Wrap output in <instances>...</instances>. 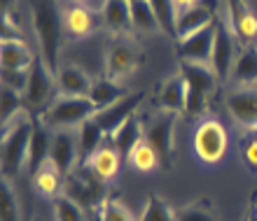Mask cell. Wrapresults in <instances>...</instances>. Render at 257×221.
<instances>
[{
  "label": "cell",
  "mask_w": 257,
  "mask_h": 221,
  "mask_svg": "<svg viewBox=\"0 0 257 221\" xmlns=\"http://www.w3.org/2000/svg\"><path fill=\"white\" fill-rule=\"evenodd\" d=\"M87 212L77 205L75 200H70L68 196H56L54 198V219L56 221H87Z\"/></svg>",
  "instance_id": "e575fe53"
},
{
  "label": "cell",
  "mask_w": 257,
  "mask_h": 221,
  "mask_svg": "<svg viewBox=\"0 0 257 221\" xmlns=\"http://www.w3.org/2000/svg\"><path fill=\"white\" fill-rule=\"evenodd\" d=\"M96 114L94 102L89 98H73V96H59L56 100L49 102V108L42 114H38L49 128L56 130H68V128L77 126L80 128L87 119Z\"/></svg>",
  "instance_id": "277c9868"
},
{
  "label": "cell",
  "mask_w": 257,
  "mask_h": 221,
  "mask_svg": "<svg viewBox=\"0 0 257 221\" xmlns=\"http://www.w3.org/2000/svg\"><path fill=\"white\" fill-rule=\"evenodd\" d=\"M131 26L136 30H141V33H152V30L159 28L150 0H134L131 2Z\"/></svg>",
  "instance_id": "f546056e"
},
{
  "label": "cell",
  "mask_w": 257,
  "mask_h": 221,
  "mask_svg": "<svg viewBox=\"0 0 257 221\" xmlns=\"http://www.w3.org/2000/svg\"><path fill=\"white\" fill-rule=\"evenodd\" d=\"M98 221H136V219L119 200L108 198L98 210Z\"/></svg>",
  "instance_id": "8d00e7d4"
},
{
  "label": "cell",
  "mask_w": 257,
  "mask_h": 221,
  "mask_svg": "<svg viewBox=\"0 0 257 221\" xmlns=\"http://www.w3.org/2000/svg\"><path fill=\"white\" fill-rule=\"evenodd\" d=\"M173 2H176L178 12H180V10H187V7H194L196 2H199V0H173Z\"/></svg>",
  "instance_id": "60d3db41"
},
{
  "label": "cell",
  "mask_w": 257,
  "mask_h": 221,
  "mask_svg": "<svg viewBox=\"0 0 257 221\" xmlns=\"http://www.w3.org/2000/svg\"><path fill=\"white\" fill-rule=\"evenodd\" d=\"M213 44H215V24L203 28L199 33L178 40V58L180 63H210L213 56Z\"/></svg>",
  "instance_id": "8fae6325"
},
{
  "label": "cell",
  "mask_w": 257,
  "mask_h": 221,
  "mask_svg": "<svg viewBox=\"0 0 257 221\" xmlns=\"http://www.w3.org/2000/svg\"><path fill=\"white\" fill-rule=\"evenodd\" d=\"M126 2H134V0H126Z\"/></svg>",
  "instance_id": "bcb514c9"
},
{
  "label": "cell",
  "mask_w": 257,
  "mask_h": 221,
  "mask_svg": "<svg viewBox=\"0 0 257 221\" xmlns=\"http://www.w3.org/2000/svg\"><path fill=\"white\" fill-rule=\"evenodd\" d=\"M3 112H0V124H3V128L12 126L14 119L19 116L21 112H24V96L17 94V91H12V88L3 86Z\"/></svg>",
  "instance_id": "4dcf8cb0"
},
{
  "label": "cell",
  "mask_w": 257,
  "mask_h": 221,
  "mask_svg": "<svg viewBox=\"0 0 257 221\" xmlns=\"http://www.w3.org/2000/svg\"><path fill=\"white\" fill-rule=\"evenodd\" d=\"M14 0H3V14H12Z\"/></svg>",
  "instance_id": "7bdbcfd3"
},
{
  "label": "cell",
  "mask_w": 257,
  "mask_h": 221,
  "mask_svg": "<svg viewBox=\"0 0 257 221\" xmlns=\"http://www.w3.org/2000/svg\"><path fill=\"white\" fill-rule=\"evenodd\" d=\"M159 108L164 112L173 114H180L187 110V86H185V80L180 72L164 82L162 91H159Z\"/></svg>",
  "instance_id": "44dd1931"
},
{
  "label": "cell",
  "mask_w": 257,
  "mask_h": 221,
  "mask_svg": "<svg viewBox=\"0 0 257 221\" xmlns=\"http://www.w3.org/2000/svg\"><path fill=\"white\" fill-rule=\"evenodd\" d=\"M0 221H19V205H17V196L7 177L0 182Z\"/></svg>",
  "instance_id": "836d02e7"
},
{
  "label": "cell",
  "mask_w": 257,
  "mask_h": 221,
  "mask_svg": "<svg viewBox=\"0 0 257 221\" xmlns=\"http://www.w3.org/2000/svg\"><path fill=\"white\" fill-rule=\"evenodd\" d=\"M56 84H59L61 96L89 98V91H91L94 80H91V77H89L82 68H77V66H63L61 72H59V77H56Z\"/></svg>",
  "instance_id": "d6986e66"
},
{
  "label": "cell",
  "mask_w": 257,
  "mask_h": 221,
  "mask_svg": "<svg viewBox=\"0 0 257 221\" xmlns=\"http://www.w3.org/2000/svg\"><path fill=\"white\" fill-rule=\"evenodd\" d=\"M103 140H105V130L98 126V121L94 116L84 121L77 128V154H80V161L87 163L103 147Z\"/></svg>",
  "instance_id": "7402d4cb"
},
{
  "label": "cell",
  "mask_w": 257,
  "mask_h": 221,
  "mask_svg": "<svg viewBox=\"0 0 257 221\" xmlns=\"http://www.w3.org/2000/svg\"><path fill=\"white\" fill-rule=\"evenodd\" d=\"M63 180H66V177H63L52 163H47V166L33 177L35 188H38L42 196H52V198L63 194Z\"/></svg>",
  "instance_id": "f1b7e54d"
},
{
  "label": "cell",
  "mask_w": 257,
  "mask_h": 221,
  "mask_svg": "<svg viewBox=\"0 0 257 221\" xmlns=\"http://www.w3.org/2000/svg\"><path fill=\"white\" fill-rule=\"evenodd\" d=\"M101 16L105 28L112 30L115 35L126 33L134 28L131 26V2H126V0H105Z\"/></svg>",
  "instance_id": "603a6c76"
},
{
  "label": "cell",
  "mask_w": 257,
  "mask_h": 221,
  "mask_svg": "<svg viewBox=\"0 0 257 221\" xmlns=\"http://www.w3.org/2000/svg\"><path fill=\"white\" fill-rule=\"evenodd\" d=\"M87 166L91 168L98 177H103L105 182H110L117 172H119V166H122V154H119L115 147H101L87 161Z\"/></svg>",
  "instance_id": "484cf974"
},
{
  "label": "cell",
  "mask_w": 257,
  "mask_h": 221,
  "mask_svg": "<svg viewBox=\"0 0 257 221\" xmlns=\"http://www.w3.org/2000/svg\"><path fill=\"white\" fill-rule=\"evenodd\" d=\"M227 108L231 116L245 128H257V91L255 88H241L227 98Z\"/></svg>",
  "instance_id": "ac0fdd59"
},
{
  "label": "cell",
  "mask_w": 257,
  "mask_h": 221,
  "mask_svg": "<svg viewBox=\"0 0 257 221\" xmlns=\"http://www.w3.org/2000/svg\"><path fill=\"white\" fill-rule=\"evenodd\" d=\"M124 96H126V91L122 88L119 82L103 77V80H94L91 91H89V100L94 102L96 112H101V110H108L110 105H115L117 100H122Z\"/></svg>",
  "instance_id": "d4e9b609"
},
{
  "label": "cell",
  "mask_w": 257,
  "mask_h": 221,
  "mask_svg": "<svg viewBox=\"0 0 257 221\" xmlns=\"http://www.w3.org/2000/svg\"><path fill=\"white\" fill-rule=\"evenodd\" d=\"M173 214H176V221H217V214L206 200L183 205V208L173 210Z\"/></svg>",
  "instance_id": "d6a6232c"
},
{
  "label": "cell",
  "mask_w": 257,
  "mask_h": 221,
  "mask_svg": "<svg viewBox=\"0 0 257 221\" xmlns=\"http://www.w3.org/2000/svg\"><path fill=\"white\" fill-rule=\"evenodd\" d=\"M126 161L131 163V168H134V170H141V172H150V170H155V168L159 166L157 154L152 152V147H150V144H145V142H141V144H138V147L128 154Z\"/></svg>",
  "instance_id": "d590c367"
},
{
  "label": "cell",
  "mask_w": 257,
  "mask_h": 221,
  "mask_svg": "<svg viewBox=\"0 0 257 221\" xmlns=\"http://www.w3.org/2000/svg\"><path fill=\"white\" fill-rule=\"evenodd\" d=\"M136 221H176V214H173V210L166 205L164 198H159V196H148L145 208H143L141 216Z\"/></svg>",
  "instance_id": "1f68e13d"
},
{
  "label": "cell",
  "mask_w": 257,
  "mask_h": 221,
  "mask_svg": "<svg viewBox=\"0 0 257 221\" xmlns=\"http://www.w3.org/2000/svg\"><path fill=\"white\" fill-rule=\"evenodd\" d=\"M243 221H257V205H255V200H252V205L248 208V212H245Z\"/></svg>",
  "instance_id": "b9f144b4"
},
{
  "label": "cell",
  "mask_w": 257,
  "mask_h": 221,
  "mask_svg": "<svg viewBox=\"0 0 257 221\" xmlns=\"http://www.w3.org/2000/svg\"><path fill=\"white\" fill-rule=\"evenodd\" d=\"M229 12V28L238 40L250 47V42L257 38V16L245 0H227Z\"/></svg>",
  "instance_id": "9a60e30c"
},
{
  "label": "cell",
  "mask_w": 257,
  "mask_h": 221,
  "mask_svg": "<svg viewBox=\"0 0 257 221\" xmlns=\"http://www.w3.org/2000/svg\"><path fill=\"white\" fill-rule=\"evenodd\" d=\"M238 154H241V161L243 166L250 170V172H257V133H250L241 138L238 142Z\"/></svg>",
  "instance_id": "74e56055"
},
{
  "label": "cell",
  "mask_w": 257,
  "mask_h": 221,
  "mask_svg": "<svg viewBox=\"0 0 257 221\" xmlns=\"http://www.w3.org/2000/svg\"><path fill=\"white\" fill-rule=\"evenodd\" d=\"M145 98V91H136V94H126L122 100H117L115 105H110L108 110H101V112L94 114V119L98 121V126L105 130V135H112L119 126H124L131 116H136V108L143 102Z\"/></svg>",
  "instance_id": "7c38bea8"
},
{
  "label": "cell",
  "mask_w": 257,
  "mask_h": 221,
  "mask_svg": "<svg viewBox=\"0 0 257 221\" xmlns=\"http://www.w3.org/2000/svg\"><path fill=\"white\" fill-rule=\"evenodd\" d=\"M75 158H80L77 154V138L70 130H56L52 135V152H49V163L63 174H68L75 170Z\"/></svg>",
  "instance_id": "5bb4252c"
},
{
  "label": "cell",
  "mask_w": 257,
  "mask_h": 221,
  "mask_svg": "<svg viewBox=\"0 0 257 221\" xmlns=\"http://www.w3.org/2000/svg\"><path fill=\"white\" fill-rule=\"evenodd\" d=\"M28 72L31 70H3V86L12 88V91L24 96L28 84Z\"/></svg>",
  "instance_id": "f35d334b"
},
{
  "label": "cell",
  "mask_w": 257,
  "mask_h": 221,
  "mask_svg": "<svg viewBox=\"0 0 257 221\" xmlns=\"http://www.w3.org/2000/svg\"><path fill=\"white\" fill-rule=\"evenodd\" d=\"M31 221H40V219H31Z\"/></svg>",
  "instance_id": "f6af8a7d"
},
{
  "label": "cell",
  "mask_w": 257,
  "mask_h": 221,
  "mask_svg": "<svg viewBox=\"0 0 257 221\" xmlns=\"http://www.w3.org/2000/svg\"><path fill=\"white\" fill-rule=\"evenodd\" d=\"M31 135H33V114L21 112L14 119L12 126L3 128V140H0V163H3V177L12 180L26 166L28 147H31Z\"/></svg>",
  "instance_id": "7a4b0ae2"
},
{
  "label": "cell",
  "mask_w": 257,
  "mask_h": 221,
  "mask_svg": "<svg viewBox=\"0 0 257 221\" xmlns=\"http://www.w3.org/2000/svg\"><path fill=\"white\" fill-rule=\"evenodd\" d=\"M152 5V12L157 16V24H159V30L166 33L169 38H176L178 40V30H176V21H178V7L173 0H150Z\"/></svg>",
  "instance_id": "83f0119b"
},
{
  "label": "cell",
  "mask_w": 257,
  "mask_h": 221,
  "mask_svg": "<svg viewBox=\"0 0 257 221\" xmlns=\"http://www.w3.org/2000/svg\"><path fill=\"white\" fill-rule=\"evenodd\" d=\"M31 2V14H33V28L40 42V58L45 66L52 70L54 77H59L61 66H59V54H61L63 42V14L56 0H28Z\"/></svg>",
  "instance_id": "6da1fadb"
},
{
  "label": "cell",
  "mask_w": 257,
  "mask_h": 221,
  "mask_svg": "<svg viewBox=\"0 0 257 221\" xmlns=\"http://www.w3.org/2000/svg\"><path fill=\"white\" fill-rule=\"evenodd\" d=\"M255 205H257V194H255Z\"/></svg>",
  "instance_id": "ee69618b"
},
{
  "label": "cell",
  "mask_w": 257,
  "mask_h": 221,
  "mask_svg": "<svg viewBox=\"0 0 257 221\" xmlns=\"http://www.w3.org/2000/svg\"><path fill=\"white\" fill-rule=\"evenodd\" d=\"M180 74H183L185 86H187V110H185V114L196 119L206 110L208 96L215 91L217 74L213 72V68L201 66V63H180Z\"/></svg>",
  "instance_id": "5b68a950"
},
{
  "label": "cell",
  "mask_w": 257,
  "mask_h": 221,
  "mask_svg": "<svg viewBox=\"0 0 257 221\" xmlns=\"http://www.w3.org/2000/svg\"><path fill=\"white\" fill-rule=\"evenodd\" d=\"M110 142H112V147L122 154V158H128V154H131V152L143 142L141 119H138V116H131L124 126H119L115 133L110 135Z\"/></svg>",
  "instance_id": "cb8c5ba5"
},
{
  "label": "cell",
  "mask_w": 257,
  "mask_h": 221,
  "mask_svg": "<svg viewBox=\"0 0 257 221\" xmlns=\"http://www.w3.org/2000/svg\"><path fill=\"white\" fill-rule=\"evenodd\" d=\"M143 63V52L138 44L131 40H112L108 52H105V77L108 80H124L128 74H134Z\"/></svg>",
  "instance_id": "ba28073f"
},
{
  "label": "cell",
  "mask_w": 257,
  "mask_h": 221,
  "mask_svg": "<svg viewBox=\"0 0 257 221\" xmlns=\"http://www.w3.org/2000/svg\"><path fill=\"white\" fill-rule=\"evenodd\" d=\"M176 121L178 114L173 112H159L155 114L152 119L143 126V142L152 147V152L159 158V166L169 170L173 166V156H176V149H173V130H176Z\"/></svg>",
  "instance_id": "8992f818"
},
{
  "label": "cell",
  "mask_w": 257,
  "mask_h": 221,
  "mask_svg": "<svg viewBox=\"0 0 257 221\" xmlns=\"http://www.w3.org/2000/svg\"><path fill=\"white\" fill-rule=\"evenodd\" d=\"M194 152L203 163H220L227 152V130L220 121L206 119L194 130Z\"/></svg>",
  "instance_id": "9c48e42d"
},
{
  "label": "cell",
  "mask_w": 257,
  "mask_h": 221,
  "mask_svg": "<svg viewBox=\"0 0 257 221\" xmlns=\"http://www.w3.org/2000/svg\"><path fill=\"white\" fill-rule=\"evenodd\" d=\"M52 91H54V74L45 66V60L40 56H35L31 72H28L26 91H24V108H26V112L33 114V116L45 112L49 108Z\"/></svg>",
  "instance_id": "52a82bcc"
},
{
  "label": "cell",
  "mask_w": 257,
  "mask_h": 221,
  "mask_svg": "<svg viewBox=\"0 0 257 221\" xmlns=\"http://www.w3.org/2000/svg\"><path fill=\"white\" fill-rule=\"evenodd\" d=\"M49 152H52L49 126L40 116H33V135H31V147H28V158H26V172L31 177H35L49 163Z\"/></svg>",
  "instance_id": "4fadbf2b"
},
{
  "label": "cell",
  "mask_w": 257,
  "mask_h": 221,
  "mask_svg": "<svg viewBox=\"0 0 257 221\" xmlns=\"http://www.w3.org/2000/svg\"><path fill=\"white\" fill-rule=\"evenodd\" d=\"M63 196L77 202L87 214H94L108 200L105 198V180L98 177L87 163H82L63 180Z\"/></svg>",
  "instance_id": "3957f363"
},
{
  "label": "cell",
  "mask_w": 257,
  "mask_h": 221,
  "mask_svg": "<svg viewBox=\"0 0 257 221\" xmlns=\"http://www.w3.org/2000/svg\"><path fill=\"white\" fill-rule=\"evenodd\" d=\"M236 60V40L231 33L229 24L215 21V44H213V56H210V66L217 80H229V72Z\"/></svg>",
  "instance_id": "30bf717a"
},
{
  "label": "cell",
  "mask_w": 257,
  "mask_h": 221,
  "mask_svg": "<svg viewBox=\"0 0 257 221\" xmlns=\"http://www.w3.org/2000/svg\"><path fill=\"white\" fill-rule=\"evenodd\" d=\"M5 40H21L19 28L12 26V14H3V42Z\"/></svg>",
  "instance_id": "ab89813d"
},
{
  "label": "cell",
  "mask_w": 257,
  "mask_h": 221,
  "mask_svg": "<svg viewBox=\"0 0 257 221\" xmlns=\"http://www.w3.org/2000/svg\"><path fill=\"white\" fill-rule=\"evenodd\" d=\"M210 24H215V19H213V2H196L194 7L180 10L176 21L178 40L199 33L203 28H208Z\"/></svg>",
  "instance_id": "e0dca14e"
},
{
  "label": "cell",
  "mask_w": 257,
  "mask_h": 221,
  "mask_svg": "<svg viewBox=\"0 0 257 221\" xmlns=\"http://www.w3.org/2000/svg\"><path fill=\"white\" fill-rule=\"evenodd\" d=\"M231 77L238 82V84H252L257 82V47H245L241 54L234 60V68H231Z\"/></svg>",
  "instance_id": "4316f807"
},
{
  "label": "cell",
  "mask_w": 257,
  "mask_h": 221,
  "mask_svg": "<svg viewBox=\"0 0 257 221\" xmlns=\"http://www.w3.org/2000/svg\"><path fill=\"white\" fill-rule=\"evenodd\" d=\"M33 52L24 40H5L0 44V68L3 70H31Z\"/></svg>",
  "instance_id": "ffe728a7"
},
{
  "label": "cell",
  "mask_w": 257,
  "mask_h": 221,
  "mask_svg": "<svg viewBox=\"0 0 257 221\" xmlns=\"http://www.w3.org/2000/svg\"><path fill=\"white\" fill-rule=\"evenodd\" d=\"M61 14H63V28L73 38H87V35H91L96 30V12L89 10L80 0L66 2L61 7Z\"/></svg>",
  "instance_id": "2e32d148"
}]
</instances>
